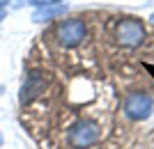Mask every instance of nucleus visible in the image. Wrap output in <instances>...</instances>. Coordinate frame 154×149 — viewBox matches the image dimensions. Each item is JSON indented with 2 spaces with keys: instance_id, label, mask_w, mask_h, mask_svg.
<instances>
[{
  "instance_id": "9d476101",
  "label": "nucleus",
  "mask_w": 154,
  "mask_h": 149,
  "mask_svg": "<svg viewBox=\"0 0 154 149\" xmlns=\"http://www.w3.org/2000/svg\"><path fill=\"white\" fill-rule=\"evenodd\" d=\"M152 23H154V12H152Z\"/></svg>"
},
{
  "instance_id": "f257e3e1",
  "label": "nucleus",
  "mask_w": 154,
  "mask_h": 149,
  "mask_svg": "<svg viewBox=\"0 0 154 149\" xmlns=\"http://www.w3.org/2000/svg\"><path fill=\"white\" fill-rule=\"evenodd\" d=\"M103 136V126L94 117H76L67 126V142L74 149H88L94 147Z\"/></svg>"
},
{
  "instance_id": "423d86ee",
  "label": "nucleus",
  "mask_w": 154,
  "mask_h": 149,
  "mask_svg": "<svg viewBox=\"0 0 154 149\" xmlns=\"http://www.w3.org/2000/svg\"><path fill=\"white\" fill-rule=\"evenodd\" d=\"M67 12V2H60V5H46V7H37L32 12V21L35 23H42V21H51V19H58Z\"/></svg>"
},
{
  "instance_id": "7ed1b4c3",
  "label": "nucleus",
  "mask_w": 154,
  "mask_h": 149,
  "mask_svg": "<svg viewBox=\"0 0 154 149\" xmlns=\"http://www.w3.org/2000/svg\"><path fill=\"white\" fill-rule=\"evenodd\" d=\"M145 37H147L145 25L138 19H122L115 28V41L122 48H138L145 41Z\"/></svg>"
},
{
  "instance_id": "f03ea898",
  "label": "nucleus",
  "mask_w": 154,
  "mask_h": 149,
  "mask_svg": "<svg viewBox=\"0 0 154 149\" xmlns=\"http://www.w3.org/2000/svg\"><path fill=\"white\" fill-rule=\"evenodd\" d=\"M88 39V25L83 19H64L55 25V41L62 48H76Z\"/></svg>"
},
{
  "instance_id": "1a4fd4ad",
  "label": "nucleus",
  "mask_w": 154,
  "mask_h": 149,
  "mask_svg": "<svg viewBox=\"0 0 154 149\" xmlns=\"http://www.w3.org/2000/svg\"><path fill=\"white\" fill-rule=\"evenodd\" d=\"M5 2H7V0H0V9H2V5H5Z\"/></svg>"
},
{
  "instance_id": "20e7f679",
  "label": "nucleus",
  "mask_w": 154,
  "mask_h": 149,
  "mask_svg": "<svg viewBox=\"0 0 154 149\" xmlns=\"http://www.w3.org/2000/svg\"><path fill=\"white\" fill-rule=\"evenodd\" d=\"M152 108H154V101L149 94L145 92H129L122 101V112L134 119V122H143L152 115Z\"/></svg>"
},
{
  "instance_id": "39448f33",
  "label": "nucleus",
  "mask_w": 154,
  "mask_h": 149,
  "mask_svg": "<svg viewBox=\"0 0 154 149\" xmlns=\"http://www.w3.org/2000/svg\"><path fill=\"white\" fill-rule=\"evenodd\" d=\"M46 87H48V73L32 71L28 76V80L23 83V87H21V103H30L37 97L46 94Z\"/></svg>"
},
{
  "instance_id": "0eeeda50",
  "label": "nucleus",
  "mask_w": 154,
  "mask_h": 149,
  "mask_svg": "<svg viewBox=\"0 0 154 149\" xmlns=\"http://www.w3.org/2000/svg\"><path fill=\"white\" fill-rule=\"evenodd\" d=\"M32 7H46V5H60L64 0H28Z\"/></svg>"
},
{
  "instance_id": "6e6552de",
  "label": "nucleus",
  "mask_w": 154,
  "mask_h": 149,
  "mask_svg": "<svg viewBox=\"0 0 154 149\" xmlns=\"http://www.w3.org/2000/svg\"><path fill=\"white\" fill-rule=\"evenodd\" d=\"M5 19V9H0V21Z\"/></svg>"
}]
</instances>
